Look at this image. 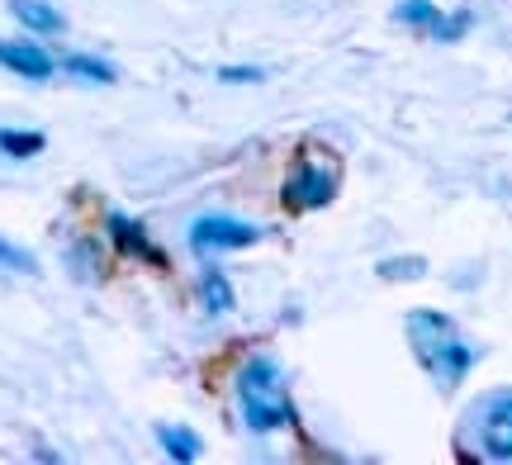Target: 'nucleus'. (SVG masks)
<instances>
[{
    "mask_svg": "<svg viewBox=\"0 0 512 465\" xmlns=\"http://www.w3.org/2000/svg\"><path fill=\"white\" fill-rule=\"evenodd\" d=\"M465 29H470V15L437 19V29H432V38H446V43H451V38H460V34H465Z\"/></svg>",
    "mask_w": 512,
    "mask_h": 465,
    "instance_id": "nucleus-15",
    "label": "nucleus"
},
{
    "mask_svg": "<svg viewBox=\"0 0 512 465\" xmlns=\"http://www.w3.org/2000/svg\"><path fill=\"white\" fill-rule=\"evenodd\" d=\"M110 233H114V242L124 247L128 257H143V261H162V252L147 242V233H143V224L138 219H128V214H110Z\"/></svg>",
    "mask_w": 512,
    "mask_h": 465,
    "instance_id": "nucleus-8",
    "label": "nucleus"
},
{
    "mask_svg": "<svg viewBox=\"0 0 512 465\" xmlns=\"http://www.w3.org/2000/svg\"><path fill=\"white\" fill-rule=\"evenodd\" d=\"M337 195V162H318V157H304L294 167L290 186H285V205L290 209H323L332 205Z\"/></svg>",
    "mask_w": 512,
    "mask_h": 465,
    "instance_id": "nucleus-3",
    "label": "nucleus"
},
{
    "mask_svg": "<svg viewBox=\"0 0 512 465\" xmlns=\"http://www.w3.org/2000/svg\"><path fill=\"white\" fill-rule=\"evenodd\" d=\"M238 409L252 432H280L294 423V399L285 390V371L271 356H252L238 371Z\"/></svg>",
    "mask_w": 512,
    "mask_h": 465,
    "instance_id": "nucleus-2",
    "label": "nucleus"
},
{
    "mask_svg": "<svg viewBox=\"0 0 512 465\" xmlns=\"http://www.w3.org/2000/svg\"><path fill=\"white\" fill-rule=\"evenodd\" d=\"M261 238V228L228 219V214H204L190 224V247L195 252H228V247H252Z\"/></svg>",
    "mask_w": 512,
    "mask_h": 465,
    "instance_id": "nucleus-4",
    "label": "nucleus"
},
{
    "mask_svg": "<svg viewBox=\"0 0 512 465\" xmlns=\"http://www.w3.org/2000/svg\"><path fill=\"white\" fill-rule=\"evenodd\" d=\"M479 447L494 461H512V394L508 399H494L484 418H479Z\"/></svg>",
    "mask_w": 512,
    "mask_h": 465,
    "instance_id": "nucleus-5",
    "label": "nucleus"
},
{
    "mask_svg": "<svg viewBox=\"0 0 512 465\" xmlns=\"http://www.w3.org/2000/svg\"><path fill=\"white\" fill-rule=\"evenodd\" d=\"M200 295H204V309H209L214 318L233 314V285H228V276H223V271H204Z\"/></svg>",
    "mask_w": 512,
    "mask_h": 465,
    "instance_id": "nucleus-10",
    "label": "nucleus"
},
{
    "mask_svg": "<svg viewBox=\"0 0 512 465\" xmlns=\"http://www.w3.org/2000/svg\"><path fill=\"white\" fill-rule=\"evenodd\" d=\"M0 67L24 76V81H48L57 72V62L38 43H10V38H0Z\"/></svg>",
    "mask_w": 512,
    "mask_h": 465,
    "instance_id": "nucleus-6",
    "label": "nucleus"
},
{
    "mask_svg": "<svg viewBox=\"0 0 512 465\" xmlns=\"http://www.w3.org/2000/svg\"><path fill=\"white\" fill-rule=\"evenodd\" d=\"M219 81H228V86H242V81H266V72H261V67H223Z\"/></svg>",
    "mask_w": 512,
    "mask_h": 465,
    "instance_id": "nucleus-16",
    "label": "nucleus"
},
{
    "mask_svg": "<svg viewBox=\"0 0 512 465\" xmlns=\"http://www.w3.org/2000/svg\"><path fill=\"white\" fill-rule=\"evenodd\" d=\"M408 337H413V352H418V361L432 371L441 390H456L465 371L475 366V352L465 347V337L456 333V323L446 314H432V309L408 314Z\"/></svg>",
    "mask_w": 512,
    "mask_h": 465,
    "instance_id": "nucleus-1",
    "label": "nucleus"
},
{
    "mask_svg": "<svg viewBox=\"0 0 512 465\" xmlns=\"http://www.w3.org/2000/svg\"><path fill=\"white\" fill-rule=\"evenodd\" d=\"M62 72L76 76V81H100V86H110L114 76H119V72L110 67V62H105V57H86V53L67 57V62H62Z\"/></svg>",
    "mask_w": 512,
    "mask_h": 465,
    "instance_id": "nucleus-12",
    "label": "nucleus"
},
{
    "mask_svg": "<svg viewBox=\"0 0 512 465\" xmlns=\"http://www.w3.org/2000/svg\"><path fill=\"white\" fill-rule=\"evenodd\" d=\"M48 148V138L38 129H0V152L5 157H38Z\"/></svg>",
    "mask_w": 512,
    "mask_h": 465,
    "instance_id": "nucleus-11",
    "label": "nucleus"
},
{
    "mask_svg": "<svg viewBox=\"0 0 512 465\" xmlns=\"http://www.w3.org/2000/svg\"><path fill=\"white\" fill-rule=\"evenodd\" d=\"M0 266H10V271H24V276H38V261L24 252V247H15V242L0 238Z\"/></svg>",
    "mask_w": 512,
    "mask_h": 465,
    "instance_id": "nucleus-14",
    "label": "nucleus"
},
{
    "mask_svg": "<svg viewBox=\"0 0 512 465\" xmlns=\"http://www.w3.org/2000/svg\"><path fill=\"white\" fill-rule=\"evenodd\" d=\"M157 442H162V451L171 456V461H181V465L200 461V437H195L190 428H171V423H162V428H157Z\"/></svg>",
    "mask_w": 512,
    "mask_h": 465,
    "instance_id": "nucleus-9",
    "label": "nucleus"
},
{
    "mask_svg": "<svg viewBox=\"0 0 512 465\" xmlns=\"http://www.w3.org/2000/svg\"><path fill=\"white\" fill-rule=\"evenodd\" d=\"M394 19L399 24H413V29H437V5L432 0H403V5H394Z\"/></svg>",
    "mask_w": 512,
    "mask_h": 465,
    "instance_id": "nucleus-13",
    "label": "nucleus"
},
{
    "mask_svg": "<svg viewBox=\"0 0 512 465\" xmlns=\"http://www.w3.org/2000/svg\"><path fill=\"white\" fill-rule=\"evenodd\" d=\"M10 15H15L24 29H34V34H43V38H53L67 29V19L57 15L48 0H10Z\"/></svg>",
    "mask_w": 512,
    "mask_h": 465,
    "instance_id": "nucleus-7",
    "label": "nucleus"
}]
</instances>
